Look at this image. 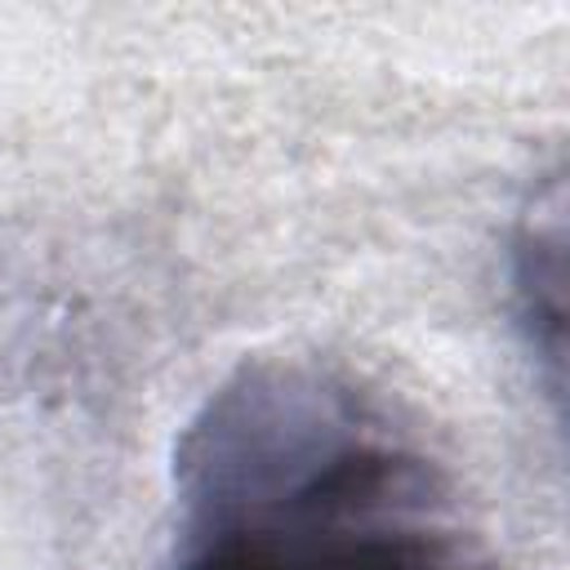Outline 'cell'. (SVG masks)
Masks as SVG:
<instances>
[{"label": "cell", "mask_w": 570, "mask_h": 570, "mask_svg": "<svg viewBox=\"0 0 570 570\" xmlns=\"http://www.w3.org/2000/svg\"><path fill=\"white\" fill-rule=\"evenodd\" d=\"M174 570H499L445 472L298 370H249L178 454Z\"/></svg>", "instance_id": "6da1fadb"}]
</instances>
